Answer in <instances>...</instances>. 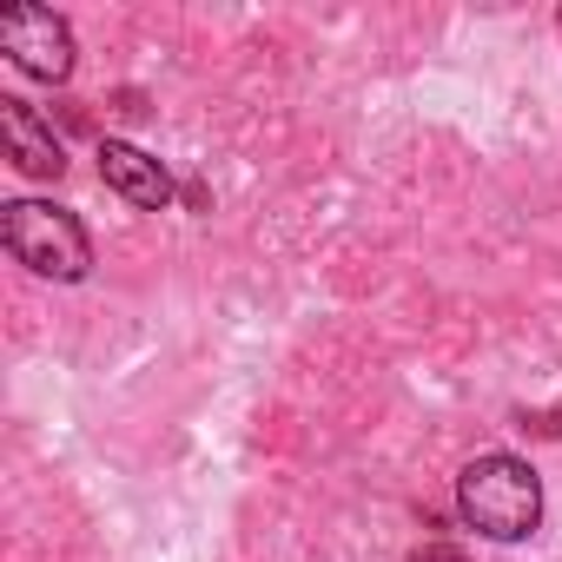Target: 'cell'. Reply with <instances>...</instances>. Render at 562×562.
<instances>
[{"instance_id":"cell-1","label":"cell","mask_w":562,"mask_h":562,"mask_svg":"<svg viewBox=\"0 0 562 562\" xmlns=\"http://www.w3.org/2000/svg\"><path fill=\"white\" fill-rule=\"evenodd\" d=\"M457 516L476 536H490V542H522L542 522V476L522 457L490 450V457L463 463V476H457Z\"/></svg>"},{"instance_id":"cell-2","label":"cell","mask_w":562,"mask_h":562,"mask_svg":"<svg viewBox=\"0 0 562 562\" xmlns=\"http://www.w3.org/2000/svg\"><path fill=\"white\" fill-rule=\"evenodd\" d=\"M0 238H8V251H14L27 271L54 278V285H80L87 265H93L87 225H80L74 212L47 205V199H14V205H0Z\"/></svg>"},{"instance_id":"cell-3","label":"cell","mask_w":562,"mask_h":562,"mask_svg":"<svg viewBox=\"0 0 562 562\" xmlns=\"http://www.w3.org/2000/svg\"><path fill=\"white\" fill-rule=\"evenodd\" d=\"M0 47L27 80H67L74 74V27L54 8H8L0 14Z\"/></svg>"},{"instance_id":"cell-4","label":"cell","mask_w":562,"mask_h":562,"mask_svg":"<svg viewBox=\"0 0 562 562\" xmlns=\"http://www.w3.org/2000/svg\"><path fill=\"white\" fill-rule=\"evenodd\" d=\"M100 179H106L126 205H139V212H166V205H172V172H166L153 153L126 146V139H100Z\"/></svg>"},{"instance_id":"cell-5","label":"cell","mask_w":562,"mask_h":562,"mask_svg":"<svg viewBox=\"0 0 562 562\" xmlns=\"http://www.w3.org/2000/svg\"><path fill=\"white\" fill-rule=\"evenodd\" d=\"M0 146H8V159H14L27 179H60V172H67V153H60L54 126H47L27 100H0Z\"/></svg>"},{"instance_id":"cell-6","label":"cell","mask_w":562,"mask_h":562,"mask_svg":"<svg viewBox=\"0 0 562 562\" xmlns=\"http://www.w3.org/2000/svg\"><path fill=\"white\" fill-rule=\"evenodd\" d=\"M411 562H470V555H463L457 542H417V549H411Z\"/></svg>"}]
</instances>
